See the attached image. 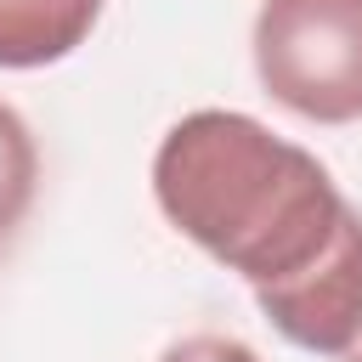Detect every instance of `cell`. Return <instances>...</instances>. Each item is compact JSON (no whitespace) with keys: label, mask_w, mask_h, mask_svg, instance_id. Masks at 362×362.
<instances>
[{"label":"cell","mask_w":362,"mask_h":362,"mask_svg":"<svg viewBox=\"0 0 362 362\" xmlns=\"http://www.w3.org/2000/svg\"><path fill=\"white\" fill-rule=\"evenodd\" d=\"M153 198L164 221L238 272L255 300L317 272L362 215L305 147L232 107H198L164 130L153 153Z\"/></svg>","instance_id":"obj_1"},{"label":"cell","mask_w":362,"mask_h":362,"mask_svg":"<svg viewBox=\"0 0 362 362\" xmlns=\"http://www.w3.org/2000/svg\"><path fill=\"white\" fill-rule=\"evenodd\" d=\"M249 45L277 107L311 124L362 119V0H260Z\"/></svg>","instance_id":"obj_2"},{"label":"cell","mask_w":362,"mask_h":362,"mask_svg":"<svg viewBox=\"0 0 362 362\" xmlns=\"http://www.w3.org/2000/svg\"><path fill=\"white\" fill-rule=\"evenodd\" d=\"M255 305L288 345L322 362H362V215L339 232L317 272Z\"/></svg>","instance_id":"obj_3"},{"label":"cell","mask_w":362,"mask_h":362,"mask_svg":"<svg viewBox=\"0 0 362 362\" xmlns=\"http://www.w3.org/2000/svg\"><path fill=\"white\" fill-rule=\"evenodd\" d=\"M102 17V0H0V68H45L74 57Z\"/></svg>","instance_id":"obj_4"},{"label":"cell","mask_w":362,"mask_h":362,"mask_svg":"<svg viewBox=\"0 0 362 362\" xmlns=\"http://www.w3.org/2000/svg\"><path fill=\"white\" fill-rule=\"evenodd\" d=\"M34 187H40V147L23 124V113L0 102V243L23 226Z\"/></svg>","instance_id":"obj_5"},{"label":"cell","mask_w":362,"mask_h":362,"mask_svg":"<svg viewBox=\"0 0 362 362\" xmlns=\"http://www.w3.org/2000/svg\"><path fill=\"white\" fill-rule=\"evenodd\" d=\"M158 362H260L243 339H232V334H187V339H175Z\"/></svg>","instance_id":"obj_6"}]
</instances>
